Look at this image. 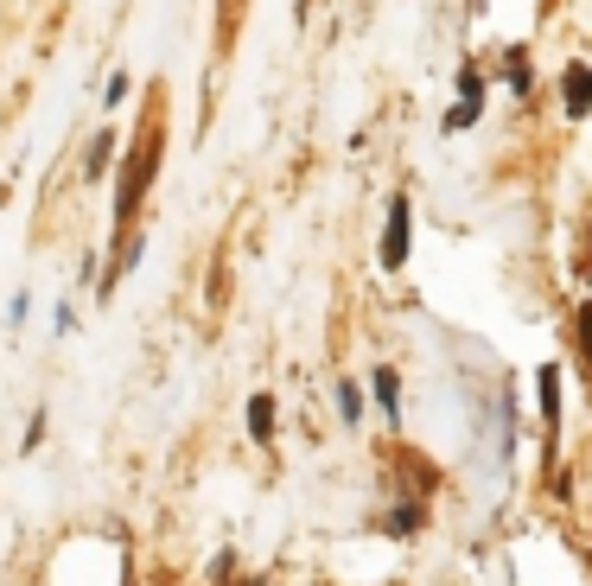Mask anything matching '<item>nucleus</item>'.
Listing matches in <instances>:
<instances>
[{
  "label": "nucleus",
  "mask_w": 592,
  "mask_h": 586,
  "mask_svg": "<svg viewBox=\"0 0 592 586\" xmlns=\"http://www.w3.org/2000/svg\"><path fill=\"white\" fill-rule=\"evenodd\" d=\"M153 166H160V128H147V134H141V147L128 153V166H121V192H115V223L141 211V198H147V185H153Z\"/></svg>",
  "instance_id": "1"
},
{
  "label": "nucleus",
  "mask_w": 592,
  "mask_h": 586,
  "mask_svg": "<svg viewBox=\"0 0 592 586\" xmlns=\"http://www.w3.org/2000/svg\"><path fill=\"white\" fill-rule=\"evenodd\" d=\"M408 262V198H389V230H382V268H402Z\"/></svg>",
  "instance_id": "2"
},
{
  "label": "nucleus",
  "mask_w": 592,
  "mask_h": 586,
  "mask_svg": "<svg viewBox=\"0 0 592 586\" xmlns=\"http://www.w3.org/2000/svg\"><path fill=\"white\" fill-rule=\"evenodd\" d=\"M561 102H567V115H592V71L586 64H567L561 71Z\"/></svg>",
  "instance_id": "3"
},
{
  "label": "nucleus",
  "mask_w": 592,
  "mask_h": 586,
  "mask_svg": "<svg viewBox=\"0 0 592 586\" xmlns=\"http://www.w3.org/2000/svg\"><path fill=\"white\" fill-rule=\"evenodd\" d=\"M542 415L561 421V370H554V364H542Z\"/></svg>",
  "instance_id": "4"
},
{
  "label": "nucleus",
  "mask_w": 592,
  "mask_h": 586,
  "mask_svg": "<svg viewBox=\"0 0 592 586\" xmlns=\"http://www.w3.org/2000/svg\"><path fill=\"white\" fill-rule=\"evenodd\" d=\"M249 434L274 440V402H268V395H255V402H249Z\"/></svg>",
  "instance_id": "5"
},
{
  "label": "nucleus",
  "mask_w": 592,
  "mask_h": 586,
  "mask_svg": "<svg viewBox=\"0 0 592 586\" xmlns=\"http://www.w3.org/2000/svg\"><path fill=\"white\" fill-rule=\"evenodd\" d=\"M109 147H115V134H96V147H90V179H102V166H109Z\"/></svg>",
  "instance_id": "6"
},
{
  "label": "nucleus",
  "mask_w": 592,
  "mask_h": 586,
  "mask_svg": "<svg viewBox=\"0 0 592 586\" xmlns=\"http://www.w3.org/2000/svg\"><path fill=\"white\" fill-rule=\"evenodd\" d=\"M370 389H376V402L395 415V370H376V383H370Z\"/></svg>",
  "instance_id": "7"
},
{
  "label": "nucleus",
  "mask_w": 592,
  "mask_h": 586,
  "mask_svg": "<svg viewBox=\"0 0 592 586\" xmlns=\"http://www.w3.org/2000/svg\"><path fill=\"white\" fill-rule=\"evenodd\" d=\"M338 408H344V421H357V415H363V389L344 383V389H338Z\"/></svg>",
  "instance_id": "8"
},
{
  "label": "nucleus",
  "mask_w": 592,
  "mask_h": 586,
  "mask_svg": "<svg viewBox=\"0 0 592 586\" xmlns=\"http://www.w3.org/2000/svg\"><path fill=\"white\" fill-rule=\"evenodd\" d=\"M580 357H586V370H592V300L580 306Z\"/></svg>",
  "instance_id": "9"
},
{
  "label": "nucleus",
  "mask_w": 592,
  "mask_h": 586,
  "mask_svg": "<svg viewBox=\"0 0 592 586\" xmlns=\"http://www.w3.org/2000/svg\"><path fill=\"white\" fill-rule=\"evenodd\" d=\"M472 122H478V109H472V102H459V109L446 115V134H459V128H472Z\"/></svg>",
  "instance_id": "10"
},
{
  "label": "nucleus",
  "mask_w": 592,
  "mask_h": 586,
  "mask_svg": "<svg viewBox=\"0 0 592 586\" xmlns=\"http://www.w3.org/2000/svg\"><path fill=\"white\" fill-rule=\"evenodd\" d=\"M510 90H529V64H522V51H510Z\"/></svg>",
  "instance_id": "11"
},
{
  "label": "nucleus",
  "mask_w": 592,
  "mask_h": 586,
  "mask_svg": "<svg viewBox=\"0 0 592 586\" xmlns=\"http://www.w3.org/2000/svg\"><path fill=\"white\" fill-rule=\"evenodd\" d=\"M249 586H261V580H249Z\"/></svg>",
  "instance_id": "12"
}]
</instances>
